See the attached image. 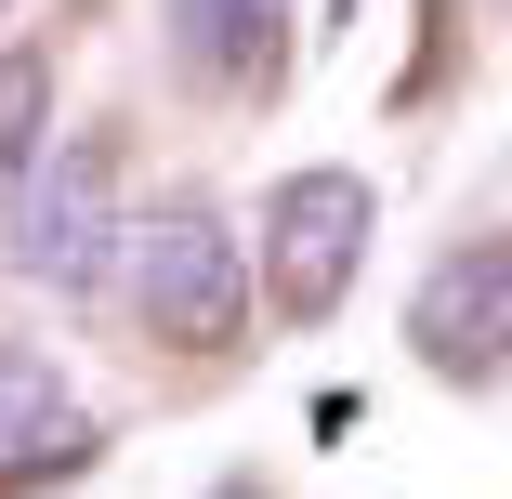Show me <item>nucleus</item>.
<instances>
[{
	"instance_id": "obj_1",
	"label": "nucleus",
	"mask_w": 512,
	"mask_h": 499,
	"mask_svg": "<svg viewBox=\"0 0 512 499\" xmlns=\"http://www.w3.org/2000/svg\"><path fill=\"white\" fill-rule=\"evenodd\" d=\"M119 276H132L145 342H171V355H237V329H250V250L224 237L211 197L145 211V224L119 237Z\"/></svg>"
},
{
	"instance_id": "obj_2",
	"label": "nucleus",
	"mask_w": 512,
	"mask_h": 499,
	"mask_svg": "<svg viewBox=\"0 0 512 499\" xmlns=\"http://www.w3.org/2000/svg\"><path fill=\"white\" fill-rule=\"evenodd\" d=\"M119 237H132V224H119V145H106V132H79L66 158L40 145V171L14 184V276L79 303V289L106 276Z\"/></svg>"
},
{
	"instance_id": "obj_3",
	"label": "nucleus",
	"mask_w": 512,
	"mask_h": 499,
	"mask_svg": "<svg viewBox=\"0 0 512 499\" xmlns=\"http://www.w3.org/2000/svg\"><path fill=\"white\" fill-rule=\"evenodd\" d=\"M355 250H368V171H289V184H263V289L289 316H329L355 289Z\"/></svg>"
},
{
	"instance_id": "obj_4",
	"label": "nucleus",
	"mask_w": 512,
	"mask_h": 499,
	"mask_svg": "<svg viewBox=\"0 0 512 499\" xmlns=\"http://www.w3.org/2000/svg\"><path fill=\"white\" fill-rule=\"evenodd\" d=\"M407 342L434 381H499L512 368V237H473L407 289Z\"/></svg>"
},
{
	"instance_id": "obj_5",
	"label": "nucleus",
	"mask_w": 512,
	"mask_h": 499,
	"mask_svg": "<svg viewBox=\"0 0 512 499\" xmlns=\"http://www.w3.org/2000/svg\"><path fill=\"white\" fill-rule=\"evenodd\" d=\"M92 421L66 408V368L40 342H0V473H79Z\"/></svg>"
},
{
	"instance_id": "obj_6",
	"label": "nucleus",
	"mask_w": 512,
	"mask_h": 499,
	"mask_svg": "<svg viewBox=\"0 0 512 499\" xmlns=\"http://www.w3.org/2000/svg\"><path fill=\"white\" fill-rule=\"evenodd\" d=\"M276 53V0H171V66L197 92H237Z\"/></svg>"
},
{
	"instance_id": "obj_7",
	"label": "nucleus",
	"mask_w": 512,
	"mask_h": 499,
	"mask_svg": "<svg viewBox=\"0 0 512 499\" xmlns=\"http://www.w3.org/2000/svg\"><path fill=\"white\" fill-rule=\"evenodd\" d=\"M40 119H53V53H0V197L40 171Z\"/></svg>"
}]
</instances>
